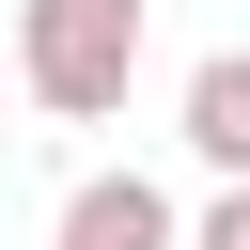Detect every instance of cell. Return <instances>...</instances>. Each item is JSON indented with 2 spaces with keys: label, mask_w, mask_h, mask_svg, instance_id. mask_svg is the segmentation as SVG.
<instances>
[{
  "label": "cell",
  "mask_w": 250,
  "mask_h": 250,
  "mask_svg": "<svg viewBox=\"0 0 250 250\" xmlns=\"http://www.w3.org/2000/svg\"><path fill=\"white\" fill-rule=\"evenodd\" d=\"M16 78L62 125H109L141 78V0H16Z\"/></svg>",
  "instance_id": "cell-1"
},
{
  "label": "cell",
  "mask_w": 250,
  "mask_h": 250,
  "mask_svg": "<svg viewBox=\"0 0 250 250\" xmlns=\"http://www.w3.org/2000/svg\"><path fill=\"white\" fill-rule=\"evenodd\" d=\"M47 250H188V219H172V188L156 172H94L78 203H62V234Z\"/></svg>",
  "instance_id": "cell-2"
},
{
  "label": "cell",
  "mask_w": 250,
  "mask_h": 250,
  "mask_svg": "<svg viewBox=\"0 0 250 250\" xmlns=\"http://www.w3.org/2000/svg\"><path fill=\"white\" fill-rule=\"evenodd\" d=\"M188 156H203L219 188H250V47L188 62Z\"/></svg>",
  "instance_id": "cell-3"
},
{
  "label": "cell",
  "mask_w": 250,
  "mask_h": 250,
  "mask_svg": "<svg viewBox=\"0 0 250 250\" xmlns=\"http://www.w3.org/2000/svg\"><path fill=\"white\" fill-rule=\"evenodd\" d=\"M188 250H250V188H219V203L188 219Z\"/></svg>",
  "instance_id": "cell-4"
}]
</instances>
